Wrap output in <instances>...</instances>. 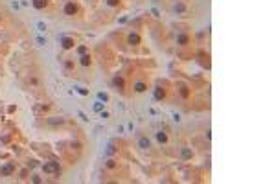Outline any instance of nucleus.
<instances>
[{
    "mask_svg": "<svg viewBox=\"0 0 276 184\" xmlns=\"http://www.w3.org/2000/svg\"><path fill=\"white\" fill-rule=\"evenodd\" d=\"M127 42L131 44V46H138V44H140V35H138V33H129Z\"/></svg>",
    "mask_w": 276,
    "mask_h": 184,
    "instance_id": "6e6552de",
    "label": "nucleus"
},
{
    "mask_svg": "<svg viewBox=\"0 0 276 184\" xmlns=\"http://www.w3.org/2000/svg\"><path fill=\"white\" fill-rule=\"evenodd\" d=\"M103 105H105V103H101V101H99V99H98V101H96V103H94V105H92V109H94V111H96V112H101V111H103Z\"/></svg>",
    "mask_w": 276,
    "mask_h": 184,
    "instance_id": "a211bd4d",
    "label": "nucleus"
},
{
    "mask_svg": "<svg viewBox=\"0 0 276 184\" xmlns=\"http://www.w3.org/2000/svg\"><path fill=\"white\" fill-rule=\"evenodd\" d=\"M77 53H79V55L87 53V46H77Z\"/></svg>",
    "mask_w": 276,
    "mask_h": 184,
    "instance_id": "cd10ccee",
    "label": "nucleus"
},
{
    "mask_svg": "<svg viewBox=\"0 0 276 184\" xmlns=\"http://www.w3.org/2000/svg\"><path fill=\"white\" fill-rule=\"evenodd\" d=\"M61 46H63L64 50L74 48V39H70V37H61Z\"/></svg>",
    "mask_w": 276,
    "mask_h": 184,
    "instance_id": "1a4fd4ad",
    "label": "nucleus"
},
{
    "mask_svg": "<svg viewBox=\"0 0 276 184\" xmlns=\"http://www.w3.org/2000/svg\"><path fill=\"white\" fill-rule=\"evenodd\" d=\"M155 136H157V140H158L160 144H166V142H168V135H166L164 131H158V133H157V135H155Z\"/></svg>",
    "mask_w": 276,
    "mask_h": 184,
    "instance_id": "2eb2a0df",
    "label": "nucleus"
},
{
    "mask_svg": "<svg viewBox=\"0 0 276 184\" xmlns=\"http://www.w3.org/2000/svg\"><path fill=\"white\" fill-rule=\"evenodd\" d=\"M118 149L112 146V144H110V146H107V155H114V153H116Z\"/></svg>",
    "mask_w": 276,
    "mask_h": 184,
    "instance_id": "412c9836",
    "label": "nucleus"
},
{
    "mask_svg": "<svg viewBox=\"0 0 276 184\" xmlns=\"http://www.w3.org/2000/svg\"><path fill=\"white\" fill-rule=\"evenodd\" d=\"M101 118H109V112L107 111H101Z\"/></svg>",
    "mask_w": 276,
    "mask_h": 184,
    "instance_id": "7c9ffc66",
    "label": "nucleus"
},
{
    "mask_svg": "<svg viewBox=\"0 0 276 184\" xmlns=\"http://www.w3.org/2000/svg\"><path fill=\"white\" fill-rule=\"evenodd\" d=\"M64 68H66V70H72V68H74V61H70V59H68V61L64 63Z\"/></svg>",
    "mask_w": 276,
    "mask_h": 184,
    "instance_id": "a878e982",
    "label": "nucleus"
},
{
    "mask_svg": "<svg viewBox=\"0 0 276 184\" xmlns=\"http://www.w3.org/2000/svg\"><path fill=\"white\" fill-rule=\"evenodd\" d=\"M32 4H33L35 9H44V8L48 6V0H33Z\"/></svg>",
    "mask_w": 276,
    "mask_h": 184,
    "instance_id": "ddd939ff",
    "label": "nucleus"
},
{
    "mask_svg": "<svg viewBox=\"0 0 276 184\" xmlns=\"http://www.w3.org/2000/svg\"><path fill=\"white\" fill-rule=\"evenodd\" d=\"M33 182H37V184H39V182H41V177H37V175H33Z\"/></svg>",
    "mask_w": 276,
    "mask_h": 184,
    "instance_id": "c756f323",
    "label": "nucleus"
},
{
    "mask_svg": "<svg viewBox=\"0 0 276 184\" xmlns=\"http://www.w3.org/2000/svg\"><path fill=\"white\" fill-rule=\"evenodd\" d=\"M112 85L118 88V90H123L125 88V83H123V77L122 76H114L112 77Z\"/></svg>",
    "mask_w": 276,
    "mask_h": 184,
    "instance_id": "39448f33",
    "label": "nucleus"
},
{
    "mask_svg": "<svg viewBox=\"0 0 276 184\" xmlns=\"http://www.w3.org/2000/svg\"><path fill=\"white\" fill-rule=\"evenodd\" d=\"M11 173H15V164H13V162H8L6 166L0 168V175L8 177V175H11Z\"/></svg>",
    "mask_w": 276,
    "mask_h": 184,
    "instance_id": "f03ea898",
    "label": "nucleus"
},
{
    "mask_svg": "<svg viewBox=\"0 0 276 184\" xmlns=\"http://www.w3.org/2000/svg\"><path fill=\"white\" fill-rule=\"evenodd\" d=\"M79 63H81V66H90L92 59H90V55H88V53H83V55L79 57Z\"/></svg>",
    "mask_w": 276,
    "mask_h": 184,
    "instance_id": "f8f14e48",
    "label": "nucleus"
},
{
    "mask_svg": "<svg viewBox=\"0 0 276 184\" xmlns=\"http://www.w3.org/2000/svg\"><path fill=\"white\" fill-rule=\"evenodd\" d=\"M44 173H55V175H59L61 173V166H59V162H48L42 166Z\"/></svg>",
    "mask_w": 276,
    "mask_h": 184,
    "instance_id": "f257e3e1",
    "label": "nucleus"
},
{
    "mask_svg": "<svg viewBox=\"0 0 276 184\" xmlns=\"http://www.w3.org/2000/svg\"><path fill=\"white\" fill-rule=\"evenodd\" d=\"M138 147L140 149H149L151 147V140H149L147 136H140L138 138Z\"/></svg>",
    "mask_w": 276,
    "mask_h": 184,
    "instance_id": "20e7f679",
    "label": "nucleus"
},
{
    "mask_svg": "<svg viewBox=\"0 0 276 184\" xmlns=\"http://www.w3.org/2000/svg\"><path fill=\"white\" fill-rule=\"evenodd\" d=\"M72 147H76V149H81V144H79V142H72Z\"/></svg>",
    "mask_w": 276,
    "mask_h": 184,
    "instance_id": "c85d7f7f",
    "label": "nucleus"
},
{
    "mask_svg": "<svg viewBox=\"0 0 276 184\" xmlns=\"http://www.w3.org/2000/svg\"><path fill=\"white\" fill-rule=\"evenodd\" d=\"M153 94H155V99H164L166 98V90H164V88H160V87H155Z\"/></svg>",
    "mask_w": 276,
    "mask_h": 184,
    "instance_id": "9b49d317",
    "label": "nucleus"
},
{
    "mask_svg": "<svg viewBox=\"0 0 276 184\" xmlns=\"http://www.w3.org/2000/svg\"><path fill=\"white\" fill-rule=\"evenodd\" d=\"M180 157H182V160H190V158L193 157V151L190 147H182V151H180Z\"/></svg>",
    "mask_w": 276,
    "mask_h": 184,
    "instance_id": "9d476101",
    "label": "nucleus"
},
{
    "mask_svg": "<svg viewBox=\"0 0 276 184\" xmlns=\"http://www.w3.org/2000/svg\"><path fill=\"white\" fill-rule=\"evenodd\" d=\"M77 13V6L74 2H68L66 6H64V15H68V17H74V15Z\"/></svg>",
    "mask_w": 276,
    "mask_h": 184,
    "instance_id": "7ed1b4c3",
    "label": "nucleus"
},
{
    "mask_svg": "<svg viewBox=\"0 0 276 184\" xmlns=\"http://www.w3.org/2000/svg\"><path fill=\"white\" fill-rule=\"evenodd\" d=\"M107 4L110 8H116V6H120V0H107Z\"/></svg>",
    "mask_w": 276,
    "mask_h": 184,
    "instance_id": "b1692460",
    "label": "nucleus"
},
{
    "mask_svg": "<svg viewBox=\"0 0 276 184\" xmlns=\"http://www.w3.org/2000/svg\"><path fill=\"white\" fill-rule=\"evenodd\" d=\"M177 44H180V46H188L190 44V35H186V33H179L177 35Z\"/></svg>",
    "mask_w": 276,
    "mask_h": 184,
    "instance_id": "423d86ee",
    "label": "nucleus"
},
{
    "mask_svg": "<svg viewBox=\"0 0 276 184\" xmlns=\"http://www.w3.org/2000/svg\"><path fill=\"white\" fill-rule=\"evenodd\" d=\"M105 166H107L109 170H112V168H116V160H114V158H109V160L105 162Z\"/></svg>",
    "mask_w": 276,
    "mask_h": 184,
    "instance_id": "6ab92c4d",
    "label": "nucleus"
},
{
    "mask_svg": "<svg viewBox=\"0 0 276 184\" xmlns=\"http://www.w3.org/2000/svg\"><path fill=\"white\" fill-rule=\"evenodd\" d=\"M37 29H39V31H46V24H44V22H37Z\"/></svg>",
    "mask_w": 276,
    "mask_h": 184,
    "instance_id": "393cba45",
    "label": "nucleus"
},
{
    "mask_svg": "<svg viewBox=\"0 0 276 184\" xmlns=\"http://www.w3.org/2000/svg\"><path fill=\"white\" fill-rule=\"evenodd\" d=\"M175 11H177V13H184V11H186V6H184L182 2H177V4H175Z\"/></svg>",
    "mask_w": 276,
    "mask_h": 184,
    "instance_id": "f3484780",
    "label": "nucleus"
},
{
    "mask_svg": "<svg viewBox=\"0 0 276 184\" xmlns=\"http://www.w3.org/2000/svg\"><path fill=\"white\" fill-rule=\"evenodd\" d=\"M134 90L136 92H145L147 90V85H145L144 81H138V83H134Z\"/></svg>",
    "mask_w": 276,
    "mask_h": 184,
    "instance_id": "4468645a",
    "label": "nucleus"
},
{
    "mask_svg": "<svg viewBox=\"0 0 276 184\" xmlns=\"http://www.w3.org/2000/svg\"><path fill=\"white\" fill-rule=\"evenodd\" d=\"M98 99H99V101H103V103H105V101H109V94L99 92V94H98Z\"/></svg>",
    "mask_w": 276,
    "mask_h": 184,
    "instance_id": "aec40b11",
    "label": "nucleus"
},
{
    "mask_svg": "<svg viewBox=\"0 0 276 184\" xmlns=\"http://www.w3.org/2000/svg\"><path fill=\"white\" fill-rule=\"evenodd\" d=\"M44 111H48V105H39V107H35V112H44Z\"/></svg>",
    "mask_w": 276,
    "mask_h": 184,
    "instance_id": "5701e85b",
    "label": "nucleus"
},
{
    "mask_svg": "<svg viewBox=\"0 0 276 184\" xmlns=\"http://www.w3.org/2000/svg\"><path fill=\"white\" fill-rule=\"evenodd\" d=\"M48 125H52V127H57V125H63L64 123V118H59V116H53V118H48Z\"/></svg>",
    "mask_w": 276,
    "mask_h": 184,
    "instance_id": "0eeeda50",
    "label": "nucleus"
},
{
    "mask_svg": "<svg viewBox=\"0 0 276 184\" xmlns=\"http://www.w3.org/2000/svg\"><path fill=\"white\" fill-rule=\"evenodd\" d=\"M180 96H182L184 99L190 98V88H188L186 85H180Z\"/></svg>",
    "mask_w": 276,
    "mask_h": 184,
    "instance_id": "dca6fc26",
    "label": "nucleus"
},
{
    "mask_svg": "<svg viewBox=\"0 0 276 184\" xmlns=\"http://www.w3.org/2000/svg\"><path fill=\"white\" fill-rule=\"evenodd\" d=\"M76 90L81 94V96H88V90H87V88H83V87H76Z\"/></svg>",
    "mask_w": 276,
    "mask_h": 184,
    "instance_id": "4be33fe9",
    "label": "nucleus"
},
{
    "mask_svg": "<svg viewBox=\"0 0 276 184\" xmlns=\"http://www.w3.org/2000/svg\"><path fill=\"white\" fill-rule=\"evenodd\" d=\"M37 44H39V46H44V44H46V39H44V37H37Z\"/></svg>",
    "mask_w": 276,
    "mask_h": 184,
    "instance_id": "bb28decb",
    "label": "nucleus"
}]
</instances>
